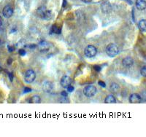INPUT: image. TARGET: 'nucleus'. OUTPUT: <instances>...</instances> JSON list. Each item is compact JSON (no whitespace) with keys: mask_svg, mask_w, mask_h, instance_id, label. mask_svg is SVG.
Instances as JSON below:
<instances>
[{"mask_svg":"<svg viewBox=\"0 0 146 137\" xmlns=\"http://www.w3.org/2000/svg\"><path fill=\"white\" fill-rule=\"evenodd\" d=\"M110 90L113 93H117L120 90V86L115 82H112L110 86Z\"/></svg>","mask_w":146,"mask_h":137,"instance_id":"nucleus-13","label":"nucleus"},{"mask_svg":"<svg viewBox=\"0 0 146 137\" xmlns=\"http://www.w3.org/2000/svg\"><path fill=\"white\" fill-rule=\"evenodd\" d=\"M84 53H85V56L87 58L91 59V58L94 57L97 55V47L95 46L88 45L85 48Z\"/></svg>","mask_w":146,"mask_h":137,"instance_id":"nucleus-4","label":"nucleus"},{"mask_svg":"<svg viewBox=\"0 0 146 137\" xmlns=\"http://www.w3.org/2000/svg\"><path fill=\"white\" fill-rule=\"evenodd\" d=\"M39 46L42 48V49H48V44L45 42V41H41L39 43Z\"/></svg>","mask_w":146,"mask_h":137,"instance_id":"nucleus-17","label":"nucleus"},{"mask_svg":"<svg viewBox=\"0 0 146 137\" xmlns=\"http://www.w3.org/2000/svg\"><path fill=\"white\" fill-rule=\"evenodd\" d=\"M0 43H1V39H0Z\"/></svg>","mask_w":146,"mask_h":137,"instance_id":"nucleus-32","label":"nucleus"},{"mask_svg":"<svg viewBox=\"0 0 146 137\" xmlns=\"http://www.w3.org/2000/svg\"><path fill=\"white\" fill-rule=\"evenodd\" d=\"M98 84H99V85L100 87H102V88H105V87H106V84H105V82H104V81L100 80V81L98 82Z\"/></svg>","mask_w":146,"mask_h":137,"instance_id":"nucleus-20","label":"nucleus"},{"mask_svg":"<svg viewBox=\"0 0 146 137\" xmlns=\"http://www.w3.org/2000/svg\"><path fill=\"white\" fill-rule=\"evenodd\" d=\"M104 102L106 104H115L116 102V99L113 95H108L106 96L104 99Z\"/></svg>","mask_w":146,"mask_h":137,"instance_id":"nucleus-14","label":"nucleus"},{"mask_svg":"<svg viewBox=\"0 0 146 137\" xmlns=\"http://www.w3.org/2000/svg\"><path fill=\"white\" fill-rule=\"evenodd\" d=\"M2 23H3V20H2V18L0 16V26L2 25Z\"/></svg>","mask_w":146,"mask_h":137,"instance_id":"nucleus-29","label":"nucleus"},{"mask_svg":"<svg viewBox=\"0 0 146 137\" xmlns=\"http://www.w3.org/2000/svg\"><path fill=\"white\" fill-rule=\"evenodd\" d=\"M8 77H9V79L11 82L13 81V78H14V75H13V72H9L8 73Z\"/></svg>","mask_w":146,"mask_h":137,"instance_id":"nucleus-23","label":"nucleus"},{"mask_svg":"<svg viewBox=\"0 0 146 137\" xmlns=\"http://www.w3.org/2000/svg\"><path fill=\"white\" fill-rule=\"evenodd\" d=\"M7 49H8V51H9L10 53H12V52L15 51V50H16L14 46H10V45L7 46Z\"/></svg>","mask_w":146,"mask_h":137,"instance_id":"nucleus-21","label":"nucleus"},{"mask_svg":"<svg viewBox=\"0 0 146 137\" xmlns=\"http://www.w3.org/2000/svg\"><path fill=\"white\" fill-rule=\"evenodd\" d=\"M13 9L11 6L10 5H6L2 10V14L3 16L6 18H10L13 15Z\"/></svg>","mask_w":146,"mask_h":137,"instance_id":"nucleus-7","label":"nucleus"},{"mask_svg":"<svg viewBox=\"0 0 146 137\" xmlns=\"http://www.w3.org/2000/svg\"><path fill=\"white\" fill-rule=\"evenodd\" d=\"M1 71H2V68H1V67L0 66V72H1Z\"/></svg>","mask_w":146,"mask_h":137,"instance_id":"nucleus-31","label":"nucleus"},{"mask_svg":"<svg viewBox=\"0 0 146 137\" xmlns=\"http://www.w3.org/2000/svg\"><path fill=\"white\" fill-rule=\"evenodd\" d=\"M129 101L131 104H139L142 101V98L137 93H132L130 95Z\"/></svg>","mask_w":146,"mask_h":137,"instance_id":"nucleus-9","label":"nucleus"},{"mask_svg":"<svg viewBox=\"0 0 146 137\" xmlns=\"http://www.w3.org/2000/svg\"><path fill=\"white\" fill-rule=\"evenodd\" d=\"M138 27L140 30L143 32H146V19H141L138 22Z\"/></svg>","mask_w":146,"mask_h":137,"instance_id":"nucleus-12","label":"nucleus"},{"mask_svg":"<svg viewBox=\"0 0 146 137\" xmlns=\"http://www.w3.org/2000/svg\"><path fill=\"white\" fill-rule=\"evenodd\" d=\"M81 1H83V2H85V3H88V2H90L91 0H81Z\"/></svg>","mask_w":146,"mask_h":137,"instance_id":"nucleus-30","label":"nucleus"},{"mask_svg":"<svg viewBox=\"0 0 146 137\" xmlns=\"http://www.w3.org/2000/svg\"><path fill=\"white\" fill-rule=\"evenodd\" d=\"M122 64L124 67L126 68H129L131 67L133 64H134V60L130 56H127L126 58H124L122 60Z\"/></svg>","mask_w":146,"mask_h":137,"instance_id":"nucleus-10","label":"nucleus"},{"mask_svg":"<svg viewBox=\"0 0 146 137\" xmlns=\"http://www.w3.org/2000/svg\"><path fill=\"white\" fill-rule=\"evenodd\" d=\"M42 90L45 93H50L51 92L53 91V85L51 82L50 81H45L42 84Z\"/></svg>","mask_w":146,"mask_h":137,"instance_id":"nucleus-8","label":"nucleus"},{"mask_svg":"<svg viewBox=\"0 0 146 137\" xmlns=\"http://www.w3.org/2000/svg\"><path fill=\"white\" fill-rule=\"evenodd\" d=\"M61 96H62L63 97H67V96H68V94H67V92L65 91H62V93H61Z\"/></svg>","mask_w":146,"mask_h":137,"instance_id":"nucleus-25","label":"nucleus"},{"mask_svg":"<svg viewBox=\"0 0 146 137\" xmlns=\"http://www.w3.org/2000/svg\"><path fill=\"white\" fill-rule=\"evenodd\" d=\"M105 51H106L107 55L109 57L114 58L118 54L119 50H118V47L116 45H115L114 43H110L106 47Z\"/></svg>","mask_w":146,"mask_h":137,"instance_id":"nucleus-1","label":"nucleus"},{"mask_svg":"<svg viewBox=\"0 0 146 137\" xmlns=\"http://www.w3.org/2000/svg\"><path fill=\"white\" fill-rule=\"evenodd\" d=\"M18 53H19V55H20L21 56H24L26 54V51L25 49L21 48V49H19V50H18Z\"/></svg>","mask_w":146,"mask_h":137,"instance_id":"nucleus-19","label":"nucleus"},{"mask_svg":"<svg viewBox=\"0 0 146 137\" xmlns=\"http://www.w3.org/2000/svg\"><path fill=\"white\" fill-rule=\"evenodd\" d=\"M12 62H13V59H11V58H9L8 59H7V64H11L12 63Z\"/></svg>","mask_w":146,"mask_h":137,"instance_id":"nucleus-27","label":"nucleus"},{"mask_svg":"<svg viewBox=\"0 0 146 137\" xmlns=\"http://www.w3.org/2000/svg\"><path fill=\"white\" fill-rule=\"evenodd\" d=\"M38 16L44 20H49L52 17V13L51 11L47 10L45 7H40L37 9V10Z\"/></svg>","mask_w":146,"mask_h":137,"instance_id":"nucleus-2","label":"nucleus"},{"mask_svg":"<svg viewBox=\"0 0 146 137\" xmlns=\"http://www.w3.org/2000/svg\"><path fill=\"white\" fill-rule=\"evenodd\" d=\"M97 92V88L93 85H87L83 89V94L88 98H91V97L94 96L96 95Z\"/></svg>","mask_w":146,"mask_h":137,"instance_id":"nucleus-3","label":"nucleus"},{"mask_svg":"<svg viewBox=\"0 0 146 137\" xmlns=\"http://www.w3.org/2000/svg\"><path fill=\"white\" fill-rule=\"evenodd\" d=\"M31 91H32V88H30L26 87V88H24V93H29Z\"/></svg>","mask_w":146,"mask_h":137,"instance_id":"nucleus-26","label":"nucleus"},{"mask_svg":"<svg viewBox=\"0 0 146 137\" xmlns=\"http://www.w3.org/2000/svg\"><path fill=\"white\" fill-rule=\"evenodd\" d=\"M66 89H67V91L69 92V93H72V92H73L74 91V90H75L74 87H73V86H72V85H69V86H68V87L66 88Z\"/></svg>","mask_w":146,"mask_h":137,"instance_id":"nucleus-22","label":"nucleus"},{"mask_svg":"<svg viewBox=\"0 0 146 137\" xmlns=\"http://www.w3.org/2000/svg\"><path fill=\"white\" fill-rule=\"evenodd\" d=\"M30 103L33 104H40L41 103V98L38 95H34L30 98Z\"/></svg>","mask_w":146,"mask_h":137,"instance_id":"nucleus-15","label":"nucleus"},{"mask_svg":"<svg viewBox=\"0 0 146 137\" xmlns=\"http://www.w3.org/2000/svg\"><path fill=\"white\" fill-rule=\"evenodd\" d=\"M94 69H95V71H97V72H99L102 70L101 66H98V65H95V66H94Z\"/></svg>","mask_w":146,"mask_h":137,"instance_id":"nucleus-24","label":"nucleus"},{"mask_svg":"<svg viewBox=\"0 0 146 137\" xmlns=\"http://www.w3.org/2000/svg\"><path fill=\"white\" fill-rule=\"evenodd\" d=\"M66 4H67L66 1V0H63V5H62V7H65L66 6Z\"/></svg>","mask_w":146,"mask_h":137,"instance_id":"nucleus-28","label":"nucleus"},{"mask_svg":"<svg viewBox=\"0 0 146 137\" xmlns=\"http://www.w3.org/2000/svg\"><path fill=\"white\" fill-rule=\"evenodd\" d=\"M136 7L139 10H144L146 9V0H137L136 1Z\"/></svg>","mask_w":146,"mask_h":137,"instance_id":"nucleus-11","label":"nucleus"},{"mask_svg":"<svg viewBox=\"0 0 146 137\" xmlns=\"http://www.w3.org/2000/svg\"><path fill=\"white\" fill-rule=\"evenodd\" d=\"M52 31L54 33V34H60L62 33V29L61 28L58 27L56 25H53L52 26Z\"/></svg>","mask_w":146,"mask_h":137,"instance_id":"nucleus-16","label":"nucleus"},{"mask_svg":"<svg viewBox=\"0 0 146 137\" xmlns=\"http://www.w3.org/2000/svg\"><path fill=\"white\" fill-rule=\"evenodd\" d=\"M72 82V78L67 75H64V76L62 77L61 79V81H60V84H61L62 87H63L64 88H66L68 86L71 85Z\"/></svg>","mask_w":146,"mask_h":137,"instance_id":"nucleus-6","label":"nucleus"},{"mask_svg":"<svg viewBox=\"0 0 146 137\" xmlns=\"http://www.w3.org/2000/svg\"><path fill=\"white\" fill-rule=\"evenodd\" d=\"M140 74L143 77H146V66H144L140 69Z\"/></svg>","mask_w":146,"mask_h":137,"instance_id":"nucleus-18","label":"nucleus"},{"mask_svg":"<svg viewBox=\"0 0 146 137\" xmlns=\"http://www.w3.org/2000/svg\"><path fill=\"white\" fill-rule=\"evenodd\" d=\"M24 79H25V82H27V83L33 82L36 79V74H35L34 71L32 69L27 70L25 73Z\"/></svg>","mask_w":146,"mask_h":137,"instance_id":"nucleus-5","label":"nucleus"}]
</instances>
